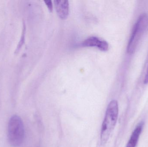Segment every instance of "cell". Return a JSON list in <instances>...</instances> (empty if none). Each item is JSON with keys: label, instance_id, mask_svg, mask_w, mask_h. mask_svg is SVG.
Here are the masks:
<instances>
[{"label": "cell", "instance_id": "obj_1", "mask_svg": "<svg viewBox=\"0 0 148 147\" xmlns=\"http://www.w3.org/2000/svg\"><path fill=\"white\" fill-rule=\"evenodd\" d=\"M118 102L116 100H112L108 104L105 117L102 125L101 133V141L102 145L106 144L114 130L118 119Z\"/></svg>", "mask_w": 148, "mask_h": 147}, {"label": "cell", "instance_id": "obj_2", "mask_svg": "<svg viewBox=\"0 0 148 147\" xmlns=\"http://www.w3.org/2000/svg\"><path fill=\"white\" fill-rule=\"evenodd\" d=\"M8 137L12 146H20L23 141L24 128L21 119L18 116L14 115L10 118L8 125Z\"/></svg>", "mask_w": 148, "mask_h": 147}, {"label": "cell", "instance_id": "obj_3", "mask_svg": "<svg viewBox=\"0 0 148 147\" xmlns=\"http://www.w3.org/2000/svg\"><path fill=\"white\" fill-rule=\"evenodd\" d=\"M148 26V16L145 14L141 15L134 25L128 44L127 51L129 54H131L135 51L142 36Z\"/></svg>", "mask_w": 148, "mask_h": 147}, {"label": "cell", "instance_id": "obj_4", "mask_svg": "<svg viewBox=\"0 0 148 147\" xmlns=\"http://www.w3.org/2000/svg\"><path fill=\"white\" fill-rule=\"evenodd\" d=\"M82 45L85 47H96L101 51H108V44L105 41L102 40L96 37H91L83 41Z\"/></svg>", "mask_w": 148, "mask_h": 147}, {"label": "cell", "instance_id": "obj_5", "mask_svg": "<svg viewBox=\"0 0 148 147\" xmlns=\"http://www.w3.org/2000/svg\"><path fill=\"white\" fill-rule=\"evenodd\" d=\"M54 5L57 14L62 20L67 18L69 14V3L67 1H55Z\"/></svg>", "mask_w": 148, "mask_h": 147}, {"label": "cell", "instance_id": "obj_6", "mask_svg": "<svg viewBox=\"0 0 148 147\" xmlns=\"http://www.w3.org/2000/svg\"><path fill=\"white\" fill-rule=\"evenodd\" d=\"M144 124V122L142 121L137 125L132 133L126 147H136L140 135L142 132Z\"/></svg>", "mask_w": 148, "mask_h": 147}, {"label": "cell", "instance_id": "obj_7", "mask_svg": "<svg viewBox=\"0 0 148 147\" xmlns=\"http://www.w3.org/2000/svg\"><path fill=\"white\" fill-rule=\"evenodd\" d=\"M45 3L47 6L48 8L50 11H52L53 10V3L51 1H45Z\"/></svg>", "mask_w": 148, "mask_h": 147}, {"label": "cell", "instance_id": "obj_8", "mask_svg": "<svg viewBox=\"0 0 148 147\" xmlns=\"http://www.w3.org/2000/svg\"><path fill=\"white\" fill-rule=\"evenodd\" d=\"M144 83L146 84L148 83V68L146 76H145V78H144Z\"/></svg>", "mask_w": 148, "mask_h": 147}]
</instances>
